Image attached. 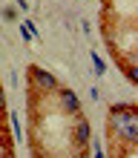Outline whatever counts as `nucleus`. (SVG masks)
I'll return each mask as SVG.
<instances>
[{"mask_svg":"<svg viewBox=\"0 0 138 158\" xmlns=\"http://www.w3.org/2000/svg\"><path fill=\"white\" fill-rule=\"evenodd\" d=\"M109 124H112L115 135H121L127 144H135L138 141V115L132 106H112V118H109Z\"/></svg>","mask_w":138,"mask_h":158,"instance_id":"obj_1","label":"nucleus"},{"mask_svg":"<svg viewBox=\"0 0 138 158\" xmlns=\"http://www.w3.org/2000/svg\"><path fill=\"white\" fill-rule=\"evenodd\" d=\"M29 81H32V86L43 92V95H49V92H58L61 89V83L58 78L52 75V72H46L43 66H29Z\"/></svg>","mask_w":138,"mask_h":158,"instance_id":"obj_2","label":"nucleus"},{"mask_svg":"<svg viewBox=\"0 0 138 158\" xmlns=\"http://www.w3.org/2000/svg\"><path fill=\"white\" fill-rule=\"evenodd\" d=\"M58 101H61V106H63V112H69V115H81V101L78 95L72 89H58Z\"/></svg>","mask_w":138,"mask_h":158,"instance_id":"obj_3","label":"nucleus"},{"mask_svg":"<svg viewBox=\"0 0 138 158\" xmlns=\"http://www.w3.org/2000/svg\"><path fill=\"white\" fill-rule=\"evenodd\" d=\"M75 141H78L81 147H86V144L92 141V127H89V121H86L84 115H78V124H75Z\"/></svg>","mask_w":138,"mask_h":158,"instance_id":"obj_4","label":"nucleus"},{"mask_svg":"<svg viewBox=\"0 0 138 158\" xmlns=\"http://www.w3.org/2000/svg\"><path fill=\"white\" fill-rule=\"evenodd\" d=\"M92 66H95V75H104L107 72V63H104V58L98 52H92Z\"/></svg>","mask_w":138,"mask_h":158,"instance_id":"obj_5","label":"nucleus"},{"mask_svg":"<svg viewBox=\"0 0 138 158\" xmlns=\"http://www.w3.org/2000/svg\"><path fill=\"white\" fill-rule=\"evenodd\" d=\"M12 132H15V141H23V129H20V118H17V112H12Z\"/></svg>","mask_w":138,"mask_h":158,"instance_id":"obj_6","label":"nucleus"},{"mask_svg":"<svg viewBox=\"0 0 138 158\" xmlns=\"http://www.w3.org/2000/svg\"><path fill=\"white\" fill-rule=\"evenodd\" d=\"M127 75H130V81H138V69H135V66H130V69H127Z\"/></svg>","mask_w":138,"mask_h":158,"instance_id":"obj_7","label":"nucleus"},{"mask_svg":"<svg viewBox=\"0 0 138 158\" xmlns=\"http://www.w3.org/2000/svg\"><path fill=\"white\" fill-rule=\"evenodd\" d=\"M95 158H107V155H104V150H101V144H98V141H95Z\"/></svg>","mask_w":138,"mask_h":158,"instance_id":"obj_8","label":"nucleus"},{"mask_svg":"<svg viewBox=\"0 0 138 158\" xmlns=\"http://www.w3.org/2000/svg\"><path fill=\"white\" fill-rule=\"evenodd\" d=\"M15 3L20 6V9H26V6H29V0H15Z\"/></svg>","mask_w":138,"mask_h":158,"instance_id":"obj_9","label":"nucleus"},{"mask_svg":"<svg viewBox=\"0 0 138 158\" xmlns=\"http://www.w3.org/2000/svg\"><path fill=\"white\" fill-rule=\"evenodd\" d=\"M6 158H12V155H6Z\"/></svg>","mask_w":138,"mask_h":158,"instance_id":"obj_10","label":"nucleus"}]
</instances>
